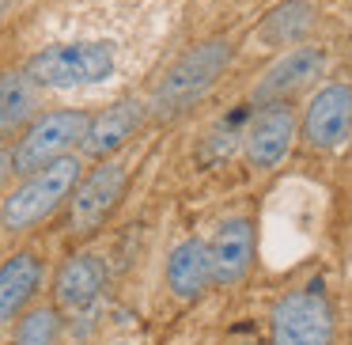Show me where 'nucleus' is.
Wrapping results in <instances>:
<instances>
[{
    "label": "nucleus",
    "instance_id": "obj_1",
    "mask_svg": "<svg viewBox=\"0 0 352 345\" xmlns=\"http://www.w3.org/2000/svg\"><path fill=\"white\" fill-rule=\"evenodd\" d=\"M231 61H235V46L228 39L193 42L155 84L152 99H148V114L160 122H175V118L190 114L193 107H201L212 95V87L223 80Z\"/></svg>",
    "mask_w": 352,
    "mask_h": 345
},
{
    "label": "nucleus",
    "instance_id": "obj_2",
    "mask_svg": "<svg viewBox=\"0 0 352 345\" xmlns=\"http://www.w3.org/2000/svg\"><path fill=\"white\" fill-rule=\"evenodd\" d=\"M76 182H80V156H61V160L23 175V182L0 205V228L8 236L38 228L42 220H50L72 198Z\"/></svg>",
    "mask_w": 352,
    "mask_h": 345
},
{
    "label": "nucleus",
    "instance_id": "obj_3",
    "mask_svg": "<svg viewBox=\"0 0 352 345\" xmlns=\"http://www.w3.org/2000/svg\"><path fill=\"white\" fill-rule=\"evenodd\" d=\"M118 69L114 42H57L46 46L27 61V76L50 92H72V87H91L110 80Z\"/></svg>",
    "mask_w": 352,
    "mask_h": 345
},
{
    "label": "nucleus",
    "instance_id": "obj_4",
    "mask_svg": "<svg viewBox=\"0 0 352 345\" xmlns=\"http://www.w3.org/2000/svg\"><path fill=\"white\" fill-rule=\"evenodd\" d=\"M333 342H337V319L322 281L284 292L269 311V345H333Z\"/></svg>",
    "mask_w": 352,
    "mask_h": 345
},
{
    "label": "nucleus",
    "instance_id": "obj_5",
    "mask_svg": "<svg viewBox=\"0 0 352 345\" xmlns=\"http://www.w3.org/2000/svg\"><path fill=\"white\" fill-rule=\"evenodd\" d=\"M91 125L87 110H46L27 122L23 137L12 148V171L16 175H31V171L46 167V163L69 156L76 145H84V133Z\"/></svg>",
    "mask_w": 352,
    "mask_h": 345
},
{
    "label": "nucleus",
    "instance_id": "obj_6",
    "mask_svg": "<svg viewBox=\"0 0 352 345\" xmlns=\"http://www.w3.org/2000/svg\"><path fill=\"white\" fill-rule=\"evenodd\" d=\"M125 186H129L125 160H118V156L99 160V167L87 171L69 198V231L72 236H95L114 216V209L122 205Z\"/></svg>",
    "mask_w": 352,
    "mask_h": 345
},
{
    "label": "nucleus",
    "instance_id": "obj_7",
    "mask_svg": "<svg viewBox=\"0 0 352 345\" xmlns=\"http://www.w3.org/2000/svg\"><path fill=\"white\" fill-rule=\"evenodd\" d=\"M296 137H299V114L292 107V99L254 103L243 129V160L254 171H273L292 152Z\"/></svg>",
    "mask_w": 352,
    "mask_h": 345
},
{
    "label": "nucleus",
    "instance_id": "obj_8",
    "mask_svg": "<svg viewBox=\"0 0 352 345\" xmlns=\"http://www.w3.org/2000/svg\"><path fill=\"white\" fill-rule=\"evenodd\" d=\"M299 140L311 152H337L352 140V87L341 80L314 87L299 114Z\"/></svg>",
    "mask_w": 352,
    "mask_h": 345
},
{
    "label": "nucleus",
    "instance_id": "obj_9",
    "mask_svg": "<svg viewBox=\"0 0 352 345\" xmlns=\"http://www.w3.org/2000/svg\"><path fill=\"white\" fill-rule=\"evenodd\" d=\"M329 54L326 46H314V42H299L292 50H280L273 65L261 72V80L254 84L250 103H273V99H296L307 87H314L326 76Z\"/></svg>",
    "mask_w": 352,
    "mask_h": 345
},
{
    "label": "nucleus",
    "instance_id": "obj_10",
    "mask_svg": "<svg viewBox=\"0 0 352 345\" xmlns=\"http://www.w3.org/2000/svg\"><path fill=\"white\" fill-rule=\"evenodd\" d=\"M254 220L250 216H228L216 224L212 239H208V254H212V284L216 289H239L254 269Z\"/></svg>",
    "mask_w": 352,
    "mask_h": 345
},
{
    "label": "nucleus",
    "instance_id": "obj_11",
    "mask_svg": "<svg viewBox=\"0 0 352 345\" xmlns=\"http://www.w3.org/2000/svg\"><path fill=\"white\" fill-rule=\"evenodd\" d=\"M102 289H107V262L95 251H76L61 262L54 277V304L69 315H80L99 304Z\"/></svg>",
    "mask_w": 352,
    "mask_h": 345
},
{
    "label": "nucleus",
    "instance_id": "obj_12",
    "mask_svg": "<svg viewBox=\"0 0 352 345\" xmlns=\"http://www.w3.org/2000/svg\"><path fill=\"white\" fill-rule=\"evenodd\" d=\"M42 281H46V262L38 251H12L0 262V326L16 322L34 304Z\"/></svg>",
    "mask_w": 352,
    "mask_h": 345
},
{
    "label": "nucleus",
    "instance_id": "obj_13",
    "mask_svg": "<svg viewBox=\"0 0 352 345\" xmlns=\"http://www.w3.org/2000/svg\"><path fill=\"white\" fill-rule=\"evenodd\" d=\"M144 118H148V103H140V99L110 103L102 114L91 118L80 148H84V156H91V160H107V156H114L118 148L144 125Z\"/></svg>",
    "mask_w": 352,
    "mask_h": 345
},
{
    "label": "nucleus",
    "instance_id": "obj_14",
    "mask_svg": "<svg viewBox=\"0 0 352 345\" xmlns=\"http://www.w3.org/2000/svg\"><path fill=\"white\" fill-rule=\"evenodd\" d=\"M167 289L170 296L178 300H201L208 289H212V254H208V243L197 236L182 239V243L170 247L167 254Z\"/></svg>",
    "mask_w": 352,
    "mask_h": 345
},
{
    "label": "nucleus",
    "instance_id": "obj_15",
    "mask_svg": "<svg viewBox=\"0 0 352 345\" xmlns=\"http://www.w3.org/2000/svg\"><path fill=\"white\" fill-rule=\"evenodd\" d=\"M314 27V4L311 0H280L276 8H269L261 16V23L254 27V42L261 50H292L299 42H307Z\"/></svg>",
    "mask_w": 352,
    "mask_h": 345
},
{
    "label": "nucleus",
    "instance_id": "obj_16",
    "mask_svg": "<svg viewBox=\"0 0 352 345\" xmlns=\"http://www.w3.org/2000/svg\"><path fill=\"white\" fill-rule=\"evenodd\" d=\"M38 114V84L23 72H0V133L19 129Z\"/></svg>",
    "mask_w": 352,
    "mask_h": 345
},
{
    "label": "nucleus",
    "instance_id": "obj_17",
    "mask_svg": "<svg viewBox=\"0 0 352 345\" xmlns=\"http://www.w3.org/2000/svg\"><path fill=\"white\" fill-rule=\"evenodd\" d=\"M61 342V307H27L16 322V345H57Z\"/></svg>",
    "mask_w": 352,
    "mask_h": 345
},
{
    "label": "nucleus",
    "instance_id": "obj_18",
    "mask_svg": "<svg viewBox=\"0 0 352 345\" xmlns=\"http://www.w3.org/2000/svg\"><path fill=\"white\" fill-rule=\"evenodd\" d=\"M8 171H12V148L4 145V140H0V178L8 175Z\"/></svg>",
    "mask_w": 352,
    "mask_h": 345
},
{
    "label": "nucleus",
    "instance_id": "obj_19",
    "mask_svg": "<svg viewBox=\"0 0 352 345\" xmlns=\"http://www.w3.org/2000/svg\"><path fill=\"white\" fill-rule=\"evenodd\" d=\"M239 345H254V342H239Z\"/></svg>",
    "mask_w": 352,
    "mask_h": 345
},
{
    "label": "nucleus",
    "instance_id": "obj_20",
    "mask_svg": "<svg viewBox=\"0 0 352 345\" xmlns=\"http://www.w3.org/2000/svg\"><path fill=\"white\" fill-rule=\"evenodd\" d=\"M118 345H129V342H118Z\"/></svg>",
    "mask_w": 352,
    "mask_h": 345
}]
</instances>
